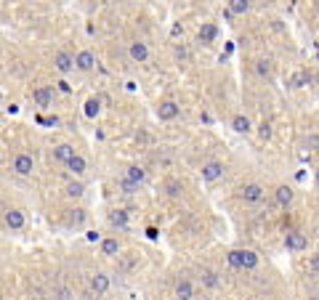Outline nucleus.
I'll list each match as a JSON object with an SVG mask.
<instances>
[{
    "instance_id": "21",
    "label": "nucleus",
    "mask_w": 319,
    "mask_h": 300,
    "mask_svg": "<svg viewBox=\"0 0 319 300\" xmlns=\"http://www.w3.org/2000/svg\"><path fill=\"white\" fill-rule=\"evenodd\" d=\"M274 197H277V202H279V205H285V207H287V205L293 202V189H290V186H279Z\"/></svg>"
},
{
    "instance_id": "10",
    "label": "nucleus",
    "mask_w": 319,
    "mask_h": 300,
    "mask_svg": "<svg viewBox=\"0 0 319 300\" xmlns=\"http://www.w3.org/2000/svg\"><path fill=\"white\" fill-rule=\"evenodd\" d=\"M64 165L69 167V173H72V175H83L85 170H88V162H85V157H80V154H72Z\"/></svg>"
},
{
    "instance_id": "20",
    "label": "nucleus",
    "mask_w": 319,
    "mask_h": 300,
    "mask_svg": "<svg viewBox=\"0 0 319 300\" xmlns=\"http://www.w3.org/2000/svg\"><path fill=\"white\" fill-rule=\"evenodd\" d=\"M231 128H234L237 133H250V120H247L245 114H237V117L231 120Z\"/></svg>"
},
{
    "instance_id": "28",
    "label": "nucleus",
    "mask_w": 319,
    "mask_h": 300,
    "mask_svg": "<svg viewBox=\"0 0 319 300\" xmlns=\"http://www.w3.org/2000/svg\"><path fill=\"white\" fill-rule=\"evenodd\" d=\"M83 221H85V210H72V215H69V223H75V226H80Z\"/></svg>"
},
{
    "instance_id": "8",
    "label": "nucleus",
    "mask_w": 319,
    "mask_h": 300,
    "mask_svg": "<svg viewBox=\"0 0 319 300\" xmlns=\"http://www.w3.org/2000/svg\"><path fill=\"white\" fill-rule=\"evenodd\" d=\"M120 250H122V244H120L117 236H106V239H101V255L114 258V255H120Z\"/></svg>"
},
{
    "instance_id": "18",
    "label": "nucleus",
    "mask_w": 319,
    "mask_h": 300,
    "mask_svg": "<svg viewBox=\"0 0 319 300\" xmlns=\"http://www.w3.org/2000/svg\"><path fill=\"white\" fill-rule=\"evenodd\" d=\"M176 298H184V300H189V298H194V287H192V282H178L176 284Z\"/></svg>"
},
{
    "instance_id": "14",
    "label": "nucleus",
    "mask_w": 319,
    "mask_h": 300,
    "mask_svg": "<svg viewBox=\"0 0 319 300\" xmlns=\"http://www.w3.org/2000/svg\"><path fill=\"white\" fill-rule=\"evenodd\" d=\"M72 154H75V146L72 144H59L56 149H53V159H59V162H67Z\"/></svg>"
},
{
    "instance_id": "7",
    "label": "nucleus",
    "mask_w": 319,
    "mask_h": 300,
    "mask_svg": "<svg viewBox=\"0 0 319 300\" xmlns=\"http://www.w3.org/2000/svg\"><path fill=\"white\" fill-rule=\"evenodd\" d=\"M75 59V69H80V72H91L93 67H96V56H93L91 51H80Z\"/></svg>"
},
{
    "instance_id": "4",
    "label": "nucleus",
    "mask_w": 319,
    "mask_h": 300,
    "mask_svg": "<svg viewBox=\"0 0 319 300\" xmlns=\"http://www.w3.org/2000/svg\"><path fill=\"white\" fill-rule=\"evenodd\" d=\"M239 197H242L245 202H261V199L266 197V191H263L261 183H247V186L239 189Z\"/></svg>"
},
{
    "instance_id": "17",
    "label": "nucleus",
    "mask_w": 319,
    "mask_h": 300,
    "mask_svg": "<svg viewBox=\"0 0 319 300\" xmlns=\"http://www.w3.org/2000/svg\"><path fill=\"white\" fill-rule=\"evenodd\" d=\"M32 98H35L37 106H48L51 104V90L48 88H35L32 90Z\"/></svg>"
},
{
    "instance_id": "27",
    "label": "nucleus",
    "mask_w": 319,
    "mask_h": 300,
    "mask_svg": "<svg viewBox=\"0 0 319 300\" xmlns=\"http://www.w3.org/2000/svg\"><path fill=\"white\" fill-rule=\"evenodd\" d=\"M165 189H168L170 197H178V194H181V183H178V181H168Z\"/></svg>"
},
{
    "instance_id": "23",
    "label": "nucleus",
    "mask_w": 319,
    "mask_h": 300,
    "mask_svg": "<svg viewBox=\"0 0 319 300\" xmlns=\"http://www.w3.org/2000/svg\"><path fill=\"white\" fill-rule=\"evenodd\" d=\"M109 223H112V226H125V223H128V213L125 210H112L109 213Z\"/></svg>"
},
{
    "instance_id": "22",
    "label": "nucleus",
    "mask_w": 319,
    "mask_h": 300,
    "mask_svg": "<svg viewBox=\"0 0 319 300\" xmlns=\"http://www.w3.org/2000/svg\"><path fill=\"white\" fill-rule=\"evenodd\" d=\"M85 194V186L80 181H72V183H67V197H72V199H80Z\"/></svg>"
},
{
    "instance_id": "19",
    "label": "nucleus",
    "mask_w": 319,
    "mask_h": 300,
    "mask_svg": "<svg viewBox=\"0 0 319 300\" xmlns=\"http://www.w3.org/2000/svg\"><path fill=\"white\" fill-rule=\"evenodd\" d=\"M215 35H218L215 24H202V27H200V40H202V43H213Z\"/></svg>"
},
{
    "instance_id": "30",
    "label": "nucleus",
    "mask_w": 319,
    "mask_h": 300,
    "mask_svg": "<svg viewBox=\"0 0 319 300\" xmlns=\"http://www.w3.org/2000/svg\"><path fill=\"white\" fill-rule=\"evenodd\" d=\"M255 69H258V75H269V64H266V61H258Z\"/></svg>"
},
{
    "instance_id": "16",
    "label": "nucleus",
    "mask_w": 319,
    "mask_h": 300,
    "mask_svg": "<svg viewBox=\"0 0 319 300\" xmlns=\"http://www.w3.org/2000/svg\"><path fill=\"white\" fill-rule=\"evenodd\" d=\"M85 117H99V112H101V98H96V96H93V98H88V101H85Z\"/></svg>"
},
{
    "instance_id": "2",
    "label": "nucleus",
    "mask_w": 319,
    "mask_h": 300,
    "mask_svg": "<svg viewBox=\"0 0 319 300\" xmlns=\"http://www.w3.org/2000/svg\"><path fill=\"white\" fill-rule=\"evenodd\" d=\"M223 170H226V165H223V162H218V159H210V162L202 165V178H205V181H218L221 175H223Z\"/></svg>"
},
{
    "instance_id": "3",
    "label": "nucleus",
    "mask_w": 319,
    "mask_h": 300,
    "mask_svg": "<svg viewBox=\"0 0 319 300\" xmlns=\"http://www.w3.org/2000/svg\"><path fill=\"white\" fill-rule=\"evenodd\" d=\"M35 170V159L29 154H16L13 157V173L16 175H32Z\"/></svg>"
},
{
    "instance_id": "5",
    "label": "nucleus",
    "mask_w": 319,
    "mask_h": 300,
    "mask_svg": "<svg viewBox=\"0 0 319 300\" xmlns=\"http://www.w3.org/2000/svg\"><path fill=\"white\" fill-rule=\"evenodd\" d=\"M285 247L287 250H306L309 247V236L303 231H290L285 236Z\"/></svg>"
},
{
    "instance_id": "24",
    "label": "nucleus",
    "mask_w": 319,
    "mask_h": 300,
    "mask_svg": "<svg viewBox=\"0 0 319 300\" xmlns=\"http://www.w3.org/2000/svg\"><path fill=\"white\" fill-rule=\"evenodd\" d=\"M117 189L122 191V194H133V191H138V183L130 181V178H120L117 181Z\"/></svg>"
},
{
    "instance_id": "11",
    "label": "nucleus",
    "mask_w": 319,
    "mask_h": 300,
    "mask_svg": "<svg viewBox=\"0 0 319 300\" xmlns=\"http://www.w3.org/2000/svg\"><path fill=\"white\" fill-rule=\"evenodd\" d=\"M24 213L21 210H8L5 213V226L8 228H13V231H19V228H24Z\"/></svg>"
},
{
    "instance_id": "29",
    "label": "nucleus",
    "mask_w": 319,
    "mask_h": 300,
    "mask_svg": "<svg viewBox=\"0 0 319 300\" xmlns=\"http://www.w3.org/2000/svg\"><path fill=\"white\" fill-rule=\"evenodd\" d=\"M120 266H122V271H130V268L136 266V260H133V258H125V260H122Z\"/></svg>"
},
{
    "instance_id": "31",
    "label": "nucleus",
    "mask_w": 319,
    "mask_h": 300,
    "mask_svg": "<svg viewBox=\"0 0 319 300\" xmlns=\"http://www.w3.org/2000/svg\"><path fill=\"white\" fill-rule=\"evenodd\" d=\"M269 136H271V130H269L266 122H263V125H261V138H269Z\"/></svg>"
},
{
    "instance_id": "26",
    "label": "nucleus",
    "mask_w": 319,
    "mask_h": 300,
    "mask_svg": "<svg viewBox=\"0 0 319 300\" xmlns=\"http://www.w3.org/2000/svg\"><path fill=\"white\" fill-rule=\"evenodd\" d=\"M202 282H205L208 287H218V279H215V274L210 271V268H205V271H202Z\"/></svg>"
},
{
    "instance_id": "9",
    "label": "nucleus",
    "mask_w": 319,
    "mask_h": 300,
    "mask_svg": "<svg viewBox=\"0 0 319 300\" xmlns=\"http://www.w3.org/2000/svg\"><path fill=\"white\" fill-rule=\"evenodd\" d=\"M178 112H181V109H178V104H176V101H170V98H168V101H162V104L157 106V117H160V120H176V117H178Z\"/></svg>"
},
{
    "instance_id": "12",
    "label": "nucleus",
    "mask_w": 319,
    "mask_h": 300,
    "mask_svg": "<svg viewBox=\"0 0 319 300\" xmlns=\"http://www.w3.org/2000/svg\"><path fill=\"white\" fill-rule=\"evenodd\" d=\"M128 53H130V59H133V61H138V64H144V61L149 59V48H146V43H130Z\"/></svg>"
},
{
    "instance_id": "6",
    "label": "nucleus",
    "mask_w": 319,
    "mask_h": 300,
    "mask_svg": "<svg viewBox=\"0 0 319 300\" xmlns=\"http://www.w3.org/2000/svg\"><path fill=\"white\" fill-rule=\"evenodd\" d=\"M53 67H56L61 75H69V72H72V69H75V59L69 56L67 51H59L56 56H53Z\"/></svg>"
},
{
    "instance_id": "15",
    "label": "nucleus",
    "mask_w": 319,
    "mask_h": 300,
    "mask_svg": "<svg viewBox=\"0 0 319 300\" xmlns=\"http://www.w3.org/2000/svg\"><path fill=\"white\" fill-rule=\"evenodd\" d=\"M250 11V0H229V13L231 16H242Z\"/></svg>"
},
{
    "instance_id": "25",
    "label": "nucleus",
    "mask_w": 319,
    "mask_h": 300,
    "mask_svg": "<svg viewBox=\"0 0 319 300\" xmlns=\"http://www.w3.org/2000/svg\"><path fill=\"white\" fill-rule=\"evenodd\" d=\"M125 178H130V181H136V183H141L144 178H146V173L141 170V167H128V173H125Z\"/></svg>"
},
{
    "instance_id": "1",
    "label": "nucleus",
    "mask_w": 319,
    "mask_h": 300,
    "mask_svg": "<svg viewBox=\"0 0 319 300\" xmlns=\"http://www.w3.org/2000/svg\"><path fill=\"white\" fill-rule=\"evenodd\" d=\"M229 263L234 268H255L258 266V255L253 250H231L229 252Z\"/></svg>"
},
{
    "instance_id": "13",
    "label": "nucleus",
    "mask_w": 319,
    "mask_h": 300,
    "mask_svg": "<svg viewBox=\"0 0 319 300\" xmlns=\"http://www.w3.org/2000/svg\"><path fill=\"white\" fill-rule=\"evenodd\" d=\"M109 276H106V274H96V276H93V279H91V290L93 292H96V295H104V292H109Z\"/></svg>"
}]
</instances>
